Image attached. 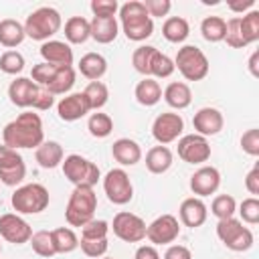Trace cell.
<instances>
[{"instance_id":"f35d334b","label":"cell","mask_w":259,"mask_h":259,"mask_svg":"<svg viewBox=\"0 0 259 259\" xmlns=\"http://www.w3.org/2000/svg\"><path fill=\"white\" fill-rule=\"evenodd\" d=\"M30 245H32V251L38 257H53V255H57L55 245H53L51 231H36V233H32Z\"/></svg>"},{"instance_id":"3957f363","label":"cell","mask_w":259,"mask_h":259,"mask_svg":"<svg viewBox=\"0 0 259 259\" xmlns=\"http://www.w3.org/2000/svg\"><path fill=\"white\" fill-rule=\"evenodd\" d=\"M63 18L61 12L53 6H40L34 12H30L24 20V32L26 36H30L32 40H51L53 34H57L61 30Z\"/></svg>"},{"instance_id":"5bb4252c","label":"cell","mask_w":259,"mask_h":259,"mask_svg":"<svg viewBox=\"0 0 259 259\" xmlns=\"http://www.w3.org/2000/svg\"><path fill=\"white\" fill-rule=\"evenodd\" d=\"M178 156L186 164H204L210 158V144L204 136L188 134L178 140Z\"/></svg>"},{"instance_id":"4316f807","label":"cell","mask_w":259,"mask_h":259,"mask_svg":"<svg viewBox=\"0 0 259 259\" xmlns=\"http://www.w3.org/2000/svg\"><path fill=\"white\" fill-rule=\"evenodd\" d=\"M134 95H136V101H138L140 105L152 107V105H156V103L162 99V87H160V83H158L156 79L144 77V79L136 85Z\"/></svg>"},{"instance_id":"e575fe53","label":"cell","mask_w":259,"mask_h":259,"mask_svg":"<svg viewBox=\"0 0 259 259\" xmlns=\"http://www.w3.org/2000/svg\"><path fill=\"white\" fill-rule=\"evenodd\" d=\"M83 93H85V97L89 101V107L93 111H99L109 99V89L103 81H89V85L83 89Z\"/></svg>"},{"instance_id":"c3c4849f","label":"cell","mask_w":259,"mask_h":259,"mask_svg":"<svg viewBox=\"0 0 259 259\" xmlns=\"http://www.w3.org/2000/svg\"><path fill=\"white\" fill-rule=\"evenodd\" d=\"M89 8H91L93 16L109 18V16H115V12L119 10V4L115 0H91Z\"/></svg>"},{"instance_id":"8fae6325","label":"cell","mask_w":259,"mask_h":259,"mask_svg":"<svg viewBox=\"0 0 259 259\" xmlns=\"http://www.w3.org/2000/svg\"><path fill=\"white\" fill-rule=\"evenodd\" d=\"M146 223L142 217L127 212V210H119L113 217V223L109 229H113V235L125 243H140L142 239H146Z\"/></svg>"},{"instance_id":"7c38bea8","label":"cell","mask_w":259,"mask_h":259,"mask_svg":"<svg viewBox=\"0 0 259 259\" xmlns=\"http://www.w3.org/2000/svg\"><path fill=\"white\" fill-rule=\"evenodd\" d=\"M178 235H180V223L174 214H162L146 227V237L152 245L174 243L178 239Z\"/></svg>"},{"instance_id":"1f68e13d","label":"cell","mask_w":259,"mask_h":259,"mask_svg":"<svg viewBox=\"0 0 259 259\" xmlns=\"http://www.w3.org/2000/svg\"><path fill=\"white\" fill-rule=\"evenodd\" d=\"M73 85H75V69L73 67H57L53 79L49 81V85L45 89L51 91L53 95H65L67 91H71Z\"/></svg>"},{"instance_id":"9a60e30c","label":"cell","mask_w":259,"mask_h":259,"mask_svg":"<svg viewBox=\"0 0 259 259\" xmlns=\"http://www.w3.org/2000/svg\"><path fill=\"white\" fill-rule=\"evenodd\" d=\"M0 237L14 245H24L32 237V227L14 212L0 214Z\"/></svg>"},{"instance_id":"ab89813d","label":"cell","mask_w":259,"mask_h":259,"mask_svg":"<svg viewBox=\"0 0 259 259\" xmlns=\"http://www.w3.org/2000/svg\"><path fill=\"white\" fill-rule=\"evenodd\" d=\"M154 53H156V47H152V45H142V47H138V49L134 51V55H132V65H134V69H136L138 73L150 77V61H152V55H154Z\"/></svg>"},{"instance_id":"7a4b0ae2","label":"cell","mask_w":259,"mask_h":259,"mask_svg":"<svg viewBox=\"0 0 259 259\" xmlns=\"http://www.w3.org/2000/svg\"><path fill=\"white\" fill-rule=\"evenodd\" d=\"M119 22L127 40H146L154 32V20L146 12L144 4L138 0H130L119 6Z\"/></svg>"},{"instance_id":"d590c367","label":"cell","mask_w":259,"mask_h":259,"mask_svg":"<svg viewBox=\"0 0 259 259\" xmlns=\"http://www.w3.org/2000/svg\"><path fill=\"white\" fill-rule=\"evenodd\" d=\"M225 18L221 16H206L202 22H200V32H202V38L208 40V42H221L225 38Z\"/></svg>"},{"instance_id":"2e32d148","label":"cell","mask_w":259,"mask_h":259,"mask_svg":"<svg viewBox=\"0 0 259 259\" xmlns=\"http://www.w3.org/2000/svg\"><path fill=\"white\" fill-rule=\"evenodd\" d=\"M40 87L30 77H16L8 85V97L10 103L16 107H34V101L38 97Z\"/></svg>"},{"instance_id":"ee69618b","label":"cell","mask_w":259,"mask_h":259,"mask_svg":"<svg viewBox=\"0 0 259 259\" xmlns=\"http://www.w3.org/2000/svg\"><path fill=\"white\" fill-rule=\"evenodd\" d=\"M107 233H109V223L101 219L99 221L91 219L81 227V239H107Z\"/></svg>"},{"instance_id":"d6986e66","label":"cell","mask_w":259,"mask_h":259,"mask_svg":"<svg viewBox=\"0 0 259 259\" xmlns=\"http://www.w3.org/2000/svg\"><path fill=\"white\" fill-rule=\"evenodd\" d=\"M192 125L198 136H217L225 125V117L217 107H200L192 117Z\"/></svg>"},{"instance_id":"d4e9b609","label":"cell","mask_w":259,"mask_h":259,"mask_svg":"<svg viewBox=\"0 0 259 259\" xmlns=\"http://www.w3.org/2000/svg\"><path fill=\"white\" fill-rule=\"evenodd\" d=\"M79 71L89 81H99L107 73V61L99 53H87L79 61Z\"/></svg>"},{"instance_id":"7dc6e473","label":"cell","mask_w":259,"mask_h":259,"mask_svg":"<svg viewBox=\"0 0 259 259\" xmlns=\"http://www.w3.org/2000/svg\"><path fill=\"white\" fill-rule=\"evenodd\" d=\"M55 71H57V67L55 65H49V63H38V65H34L32 67V73H30V79L38 85V87H47L49 85V81L53 79V75H55Z\"/></svg>"},{"instance_id":"7bdbcfd3","label":"cell","mask_w":259,"mask_h":259,"mask_svg":"<svg viewBox=\"0 0 259 259\" xmlns=\"http://www.w3.org/2000/svg\"><path fill=\"white\" fill-rule=\"evenodd\" d=\"M227 28H225V42L231 47V49H245L247 42L243 40V34H241V28H239V16H233L229 20H225Z\"/></svg>"},{"instance_id":"277c9868","label":"cell","mask_w":259,"mask_h":259,"mask_svg":"<svg viewBox=\"0 0 259 259\" xmlns=\"http://www.w3.org/2000/svg\"><path fill=\"white\" fill-rule=\"evenodd\" d=\"M97 210V194L91 186H75V190L69 196L65 219L71 227H83L93 219Z\"/></svg>"},{"instance_id":"d6a6232c","label":"cell","mask_w":259,"mask_h":259,"mask_svg":"<svg viewBox=\"0 0 259 259\" xmlns=\"http://www.w3.org/2000/svg\"><path fill=\"white\" fill-rule=\"evenodd\" d=\"M51 237H53V245L57 253H71L79 247V237L69 227H59L51 231Z\"/></svg>"},{"instance_id":"484cf974","label":"cell","mask_w":259,"mask_h":259,"mask_svg":"<svg viewBox=\"0 0 259 259\" xmlns=\"http://www.w3.org/2000/svg\"><path fill=\"white\" fill-rule=\"evenodd\" d=\"M34 158L38 162L40 168H57L63 162V146L55 140L42 142L36 150H34Z\"/></svg>"},{"instance_id":"f5cc1de1","label":"cell","mask_w":259,"mask_h":259,"mask_svg":"<svg viewBox=\"0 0 259 259\" xmlns=\"http://www.w3.org/2000/svg\"><path fill=\"white\" fill-rule=\"evenodd\" d=\"M164 259H192V253L184 245H170L164 253Z\"/></svg>"},{"instance_id":"8992f818","label":"cell","mask_w":259,"mask_h":259,"mask_svg":"<svg viewBox=\"0 0 259 259\" xmlns=\"http://www.w3.org/2000/svg\"><path fill=\"white\" fill-rule=\"evenodd\" d=\"M174 67L180 71V75L186 81H202L210 69L206 55L194 45H184L182 49H178Z\"/></svg>"},{"instance_id":"603a6c76","label":"cell","mask_w":259,"mask_h":259,"mask_svg":"<svg viewBox=\"0 0 259 259\" xmlns=\"http://www.w3.org/2000/svg\"><path fill=\"white\" fill-rule=\"evenodd\" d=\"M89 26H91V38L99 45L113 42L119 32V24H117L115 16H109V18L93 16V20H89Z\"/></svg>"},{"instance_id":"e0dca14e","label":"cell","mask_w":259,"mask_h":259,"mask_svg":"<svg viewBox=\"0 0 259 259\" xmlns=\"http://www.w3.org/2000/svg\"><path fill=\"white\" fill-rule=\"evenodd\" d=\"M219 186H221V172L214 166H200L190 176V190L198 198L214 194L219 190Z\"/></svg>"},{"instance_id":"ac0fdd59","label":"cell","mask_w":259,"mask_h":259,"mask_svg":"<svg viewBox=\"0 0 259 259\" xmlns=\"http://www.w3.org/2000/svg\"><path fill=\"white\" fill-rule=\"evenodd\" d=\"M91 111L85 93H69L57 103V113L63 121H77Z\"/></svg>"},{"instance_id":"4dcf8cb0","label":"cell","mask_w":259,"mask_h":259,"mask_svg":"<svg viewBox=\"0 0 259 259\" xmlns=\"http://www.w3.org/2000/svg\"><path fill=\"white\" fill-rule=\"evenodd\" d=\"M162 34L168 42H174V45L184 42L190 34V24L182 16H170V18H166V22L162 26Z\"/></svg>"},{"instance_id":"b9f144b4","label":"cell","mask_w":259,"mask_h":259,"mask_svg":"<svg viewBox=\"0 0 259 259\" xmlns=\"http://www.w3.org/2000/svg\"><path fill=\"white\" fill-rule=\"evenodd\" d=\"M24 69V57L18 51H6L0 57V71L6 75H18Z\"/></svg>"},{"instance_id":"9c48e42d","label":"cell","mask_w":259,"mask_h":259,"mask_svg":"<svg viewBox=\"0 0 259 259\" xmlns=\"http://www.w3.org/2000/svg\"><path fill=\"white\" fill-rule=\"evenodd\" d=\"M26 176V164L24 158L18 154V150L0 146V182L6 186H18Z\"/></svg>"},{"instance_id":"30bf717a","label":"cell","mask_w":259,"mask_h":259,"mask_svg":"<svg viewBox=\"0 0 259 259\" xmlns=\"http://www.w3.org/2000/svg\"><path fill=\"white\" fill-rule=\"evenodd\" d=\"M103 190L113 204H127L134 198V186L123 168H113L103 178Z\"/></svg>"},{"instance_id":"52a82bcc","label":"cell","mask_w":259,"mask_h":259,"mask_svg":"<svg viewBox=\"0 0 259 259\" xmlns=\"http://www.w3.org/2000/svg\"><path fill=\"white\" fill-rule=\"evenodd\" d=\"M61 166H63L65 178L69 182H73L75 186H91L93 188L97 184V180L101 178L97 164L87 160V158H83V156H79V154H69L61 162Z\"/></svg>"},{"instance_id":"7402d4cb","label":"cell","mask_w":259,"mask_h":259,"mask_svg":"<svg viewBox=\"0 0 259 259\" xmlns=\"http://www.w3.org/2000/svg\"><path fill=\"white\" fill-rule=\"evenodd\" d=\"M111 154L115 158V162H119L121 166H134L142 160V148L136 140L130 138H119L113 142L111 146Z\"/></svg>"},{"instance_id":"60d3db41","label":"cell","mask_w":259,"mask_h":259,"mask_svg":"<svg viewBox=\"0 0 259 259\" xmlns=\"http://www.w3.org/2000/svg\"><path fill=\"white\" fill-rule=\"evenodd\" d=\"M235 210H237V202H235V198L231 194H219V196H214V200L210 204V212L219 221L231 219L235 214Z\"/></svg>"},{"instance_id":"4fadbf2b","label":"cell","mask_w":259,"mask_h":259,"mask_svg":"<svg viewBox=\"0 0 259 259\" xmlns=\"http://www.w3.org/2000/svg\"><path fill=\"white\" fill-rule=\"evenodd\" d=\"M184 130V119L180 113H172V111H166V113H160L154 123H152V136L154 140L160 144V146H166L174 140L180 138Z\"/></svg>"},{"instance_id":"74e56055","label":"cell","mask_w":259,"mask_h":259,"mask_svg":"<svg viewBox=\"0 0 259 259\" xmlns=\"http://www.w3.org/2000/svg\"><path fill=\"white\" fill-rule=\"evenodd\" d=\"M87 130L93 138H107L111 132H113V119L107 115V113H101V111H95L89 115V121H87Z\"/></svg>"},{"instance_id":"681fc988","label":"cell","mask_w":259,"mask_h":259,"mask_svg":"<svg viewBox=\"0 0 259 259\" xmlns=\"http://www.w3.org/2000/svg\"><path fill=\"white\" fill-rule=\"evenodd\" d=\"M241 148L249 156H259V130L251 127L241 136Z\"/></svg>"},{"instance_id":"6f0895ef","label":"cell","mask_w":259,"mask_h":259,"mask_svg":"<svg viewBox=\"0 0 259 259\" xmlns=\"http://www.w3.org/2000/svg\"><path fill=\"white\" fill-rule=\"evenodd\" d=\"M257 59H259V53L255 51V53L251 55V59H249V71H251V75H253V77H259V69H257Z\"/></svg>"},{"instance_id":"11a10c76","label":"cell","mask_w":259,"mask_h":259,"mask_svg":"<svg viewBox=\"0 0 259 259\" xmlns=\"http://www.w3.org/2000/svg\"><path fill=\"white\" fill-rule=\"evenodd\" d=\"M136 259H160V253L154 245H142L136 251Z\"/></svg>"},{"instance_id":"91938a15","label":"cell","mask_w":259,"mask_h":259,"mask_svg":"<svg viewBox=\"0 0 259 259\" xmlns=\"http://www.w3.org/2000/svg\"><path fill=\"white\" fill-rule=\"evenodd\" d=\"M103 259H113V257H103Z\"/></svg>"},{"instance_id":"680465c9","label":"cell","mask_w":259,"mask_h":259,"mask_svg":"<svg viewBox=\"0 0 259 259\" xmlns=\"http://www.w3.org/2000/svg\"><path fill=\"white\" fill-rule=\"evenodd\" d=\"M0 253H2V243H0Z\"/></svg>"},{"instance_id":"f6af8a7d","label":"cell","mask_w":259,"mask_h":259,"mask_svg":"<svg viewBox=\"0 0 259 259\" xmlns=\"http://www.w3.org/2000/svg\"><path fill=\"white\" fill-rule=\"evenodd\" d=\"M79 247L87 257L97 259L107 253L109 243H107V239H79Z\"/></svg>"},{"instance_id":"ffe728a7","label":"cell","mask_w":259,"mask_h":259,"mask_svg":"<svg viewBox=\"0 0 259 259\" xmlns=\"http://www.w3.org/2000/svg\"><path fill=\"white\" fill-rule=\"evenodd\" d=\"M40 57L55 67H73V49L65 40H47L40 45Z\"/></svg>"},{"instance_id":"5b68a950","label":"cell","mask_w":259,"mask_h":259,"mask_svg":"<svg viewBox=\"0 0 259 259\" xmlns=\"http://www.w3.org/2000/svg\"><path fill=\"white\" fill-rule=\"evenodd\" d=\"M49 190L38 182L18 186L10 198L16 214H38L49 206Z\"/></svg>"},{"instance_id":"816d5d0a","label":"cell","mask_w":259,"mask_h":259,"mask_svg":"<svg viewBox=\"0 0 259 259\" xmlns=\"http://www.w3.org/2000/svg\"><path fill=\"white\" fill-rule=\"evenodd\" d=\"M53 103H55V95H53L51 91H47L45 87H40L38 97H36V101H34V109L45 111V109H51V107H53Z\"/></svg>"},{"instance_id":"83f0119b","label":"cell","mask_w":259,"mask_h":259,"mask_svg":"<svg viewBox=\"0 0 259 259\" xmlns=\"http://www.w3.org/2000/svg\"><path fill=\"white\" fill-rule=\"evenodd\" d=\"M26 38L24 32V24H20L14 18H4L0 20V45L6 49H14L18 47L22 40Z\"/></svg>"},{"instance_id":"44dd1931","label":"cell","mask_w":259,"mask_h":259,"mask_svg":"<svg viewBox=\"0 0 259 259\" xmlns=\"http://www.w3.org/2000/svg\"><path fill=\"white\" fill-rule=\"evenodd\" d=\"M180 221L184 227H190V229H196L200 225H204L206 217H208V208L206 204L202 202V198L198 196H190V198H184L182 204H180Z\"/></svg>"},{"instance_id":"f546056e","label":"cell","mask_w":259,"mask_h":259,"mask_svg":"<svg viewBox=\"0 0 259 259\" xmlns=\"http://www.w3.org/2000/svg\"><path fill=\"white\" fill-rule=\"evenodd\" d=\"M65 38L71 45H83L87 38H91V26L89 20L83 16H71L65 22Z\"/></svg>"},{"instance_id":"ba28073f","label":"cell","mask_w":259,"mask_h":259,"mask_svg":"<svg viewBox=\"0 0 259 259\" xmlns=\"http://www.w3.org/2000/svg\"><path fill=\"white\" fill-rule=\"evenodd\" d=\"M217 237L231 251H247V249L253 247V233H251V229L243 227V223L237 221L235 217L223 219V221L217 223Z\"/></svg>"},{"instance_id":"f1b7e54d","label":"cell","mask_w":259,"mask_h":259,"mask_svg":"<svg viewBox=\"0 0 259 259\" xmlns=\"http://www.w3.org/2000/svg\"><path fill=\"white\" fill-rule=\"evenodd\" d=\"M172 166V152L166 146H154L146 154V168L152 174H164Z\"/></svg>"},{"instance_id":"cb8c5ba5","label":"cell","mask_w":259,"mask_h":259,"mask_svg":"<svg viewBox=\"0 0 259 259\" xmlns=\"http://www.w3.org/2000/svg\"><path fill=\"white\" fill-rule=\"evenodd\" d=\"M164 101L172 107V109H186L192 101V91L186 83L182 81H172L168 83V87L164 89Z\"/></svg>"},{"instance_id":"bcb514c9","label":"cell","mask_w":259,"mask_h":259,"mask_svg":"<svg viewBox=\"0 0 259 259\" xmlns=\"http://www.w3.org/2000/svg\"><path fill=\"white\" fill-rule=\"evenodd\" d=\"M239 214L247 225H257L259 223V198L257 196L245 198L239 206Z\"/></svg>"},{"instance_id":"836d02e7","label":"cell","mask_w":259,"mask_h":259,"mask_svg":"<svg viewBox=\"0 0 259 259\" xmlns=\"http://www.w3.org/2000/svg\"><path fill=\"white\" fill-rule=\"evenodd\" d=\"M239 28L243 34V40L247 45L257 42L259 40V10H249L245 12V16H239Z\"/></svg>"},{"instance_id":"f907efd6","label":"cell","mask_w":259,"mask_h":259,"mask_svg":"<svg viewBox=\"0 0 259 259\" xmlns=\"http://www.w3.org/2000/svg\"><path fill=\"white\" fill-rule=\"evenodd\" d=\"M142 4H144V8H146V12L150 14V18H154V16L162 18V16H166V14L170 12V8H172V2H170V0H146V2H142Z\"/></svg>"},{"instance_id":"db71d44e","label":"cell","mask_w":259,"mask_h":259,"mask_svg":"<svg viewBox=\"0 0 259 259\" xmlns=\"http://www.w3.org/2000/svg\"><path fill=\"white\" fill-rule=\"evenodd\" d=\"M245 188H247L249 194H253V196L259 194V164H255L253 170L247 174V178H245Z\"/></svg>"},{"instance_id":"9f6ffc18","label":"cell","mask_w":259,"mask_h":259,"mask_svg":"<svg viewBox=\"0 0 259 259\" xmlns=\"http://www.w3.org/2000/svg\"><path fill=\"white\" fill-rule=\"evenodd\" d=\"M233 12H247L249 8L253 10V6H255V0H241V2H229L227 4Z\"/></svg>"},{"instance_id":"8d00e7d4","label":"cell","mask_w":259,"mask_h":259,"mask_svg":"<svg viewBox=\"0 0 259 259\" xmlns=\"http://www.w3.org/2000/svg\"><path fill=\"white\" fill-rule=\"evenodd\" d=\"M174 71H176L174 61H172L168 55H164V53H160V51L156 49V53L152 55V61H150V77H152V79H154V77H158V79H168Z\"/></svg>"},{"instance_id":"6da1fadb","label":"cell","mask_w":259,"mask_h":259,"mask_svg":"<svg viewBox=\"0 0 259 259\" xmlns=\"http://www.w3.org/2000/svg\"><path fill=\"white\" fill-rule=\"evenodd\" d=\"M2 140L4 146L8 148H38L45 142V130H42V119L38 113L24 111L16 119L8 121L2 130Z\"/></svg>"}]
</instances>
